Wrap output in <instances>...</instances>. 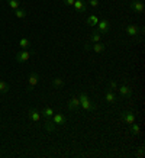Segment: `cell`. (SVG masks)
Here are the masks:
<instances>
[{"label": "cell", "mask_w": 145, "mask_h": 158, "mask_svg": "<svg viewBox=\"0 0 145 158\" xmlns=\"http://www.w3.org/2000/svg\"><path fill=\"white\" fill-rule=\"evenodd\" d=\"M77 97H78V100H80V107H83L84 110L90 112V110H96L97 109V105H94V103L89 99V96H87L86 93H80Z\"/></svg>", "instance_id": "obj_1"}, {"label": "cell", "mask_w": 145, "mask_h": 158, "mask_svg": "<svg viewBox=\"0 0 145 158\" xmlns=\"http://www.w3.org/2000/svg\"><path fill=\"white\" fill-rule=\"evenodd\" d=\"M125 32L129 35L130 38L141 39V36L144 35V28L138 26V25H128V26H125Z\"/></svg>", "instance_id": "obj_2"}, {"label": "cell", "mask_w": 145, "mask_h": 158, "mask_svg": "<svg viewBox=\"0 0 145 158\" xmlns=\"http://www.w3.org/2000/svg\"><path fill=\"white\" fill-rule=\"evenodd\" d=\"M32 55H34V51H29V49H20L19 52L16 54V62L23 64V62L29 61V58H32Z\"/></svg>", "instance_id": "obj_3"}, {"label": "cell", "mask_w": 145, "mask_h": 158, "mask_svg": "<svg viewBox=\"0 0 145 158\" xmlns=\"http://www.w3.org/2000/svg\"><path fill=\"white\" fill-rule=\"evenodd\" d=\"M84 49H86V51H89V49H92V51H94V52L100 54V52H103V51L106 49V45H105V44H100V42H94L93 45L84 44Z\"/></svg>", "instance_id": "obj_4"}, {"label": "cell", "mask_w": 145, "mask_h": 158, "mask_svg": "<svg viewBox=\"0 0 145 158\" xmlns=\"http://www.w3.org/2000/svg\"><path fill=\"white\" fill-rule=\"evenodd\" d=\"M121 118H122V120H123L125 123L130 125V123H134V122H135L136 115L132 112V110H126V112H122L121 113Z\"/></svg>", "instance_id": "obj_5"}, {"label": "cell", "mask_w": 145, "mask_h": 158, "mask_svg": "<svg viewBox=\"0 0 145 158\" xmlns=\"http://www.w3.org/2000/svg\"><path fill=\"white\" fill-rule=\"evenodd\" d=\"M109 29H110V23H109V20L107 19L99 20V23H97V31H99V34L100 35L107 34V32H109Z\"/></svg>", "instance_id": "obj_6"}, {"label": "cell", "mask_w": 145, "mask_h": 158, "mask_svg": "<svg viewBox=\"0 0 145 158\" xmlns=\"http://www.w3.org/2000/svg\"><path fill=\"white\" fill-rule=\"evenodd\" d=\"M129 7L134 10L135 13H142L145 9V5H144V2H141V0H130Z\"/></svg>", "instance_id": "obj_7"}, {"label": "cell", "mask_w": 145, "mask_h": 158, "mask_svg": "<svg viewBox=\"0 0 145 158\" xmlns=\"http://www.w3.org/2000/svg\"><path fill=\"white\" fill-rule=\"evenodd\" d=\"M39 83V76L35 71H32L28 77V91H31Z\"/></svg>", "instance_id": "obj_8"}, {"label": "cell", "mask_w": 145, "mask_h": 158, "mask_svg": "<svg viewBox=\"0 0 145 158\" xmlns=\"http://www.w3.org/2000/svg\"><path fill=\"white\" fill-rule=\"evenodd\" d=\"M118 91L121 93L122 97H126V99H129V97H132V89H130L126 83H123L122 86H118Z\"/></svg>", "instance_id": "obj_9"}, {"label": "cell", "mask_w": 145, "mask_h": 158, "mask_svg": "<svg viewBox=\"0 0 145 158\" xmlns=\"http://www.w3.org/2000/svg\"><path fill=\"white\" fill-rule=\"evenodd\" d=\"M67 107H68V110H71V112L77 110L78 107H80V100H78V97L77 96H72L71 99L67 102Z\"/></svg>", "instance_id": "obj_10"}, {"label": "cell", "mask_w": 145, "mask_h": 158, "mask_svg": "<svg viewBox=\"0 0 145 158\" xmlns=\"http://www.w3.org/2000/svg\"><path fill=\"white\" fill-rule=\"evenodd\" d=\"M29 119H31V122H34V123H38L39 120H41V112L36 110L35 107H32V109L29 110Z\"/></svg>", "instance_id": "obj_11"}, {"label": "cell", "mask_w": 145, "mask_h": 158, "mask_svg": "<svg viewBox=\"0 0 145 158\" xmlns=\"http://www.w3.org/2000/svg\"><path fill=\"white\" fill-rule=\"evenodd\" d=\"M51 120H52L55 125H60V126H64V125L67 123V120H65V116L63 115V113H54V116L51 118Z\"/></svg>", "instance_id": "obj_12"}, {"label": "cell", "mask_w": 145, "mask_h": 158, "mask_svg": "<svg viewBox=\"0 0 145 158\" xmlns=\"http://www.w3.org/2000/svg\"><path fill=\"white\" fill-rule=\"evenodd\" d=\"M105 97H106V102L109 105H115L116 102H118V97L115 96V91L109 90V89H107L106 93H105Z\"/></svg>", "instance_id": "obj_13"}, {"label": "cell", "mask_w": 145, "mask_h": 158, "mask_svg": "<svg viewBox=\"0 0 145 158\" xmlns=\"http://www.w3.org/2000/svg\"><path fill=\"white\" fill-rule=\"evenodd\" d=\"M72 7L77 10V12H86V10L89 9V6L84 3V0H76L74 5H72Z\"/></svg>", "instance_id": "obj_14"}, {"label": "cell", "mask_w": 145, "mask_h": 158, "mask_svg": "<svg viewBox=\"0 0 145 158\" xmlns=\"http://www.w3.org/2000/svg\"><path fill=\"white\" fill-rule=\"evenodd\" d=\"M54 113H55V112H54L52 107L47 106V107H44V109H42V112H41V116H44L45 119L48 120V119H51V118L54 116Z\"/></svg>", "instance_id": "obj_15"}, {"label": "cell", "mask_w": 145, "mask_h": 158, "mask_svg": "<svg viewBox=\"0 0 145 158\" xmlns=\"http://www.w3.org/2000/svg\"><path fill=\"white\" fill-rule=\"evenodd\" d=\"M99 18H97L96 15H90L89 18H87V20H86V23L89 25V26H96L97 23H99Z\"/></svg>", "instance_id": "obj_16"}, {"label": "cell", "mask_w": 145, "mask_h": 158, "mask_svg": "<svg viewBox=\"0 0 145 158\" xmlns=\"http://www.w3.org/2000/svg\"><path fill=\"white\" fill-rule=\"evenodd\" d=\"M19 47H20V49H29L31 48V41H29L28 38H20V41H19Z\"/></svg>", "instance_id": "obj_17"}, {"label": "cell", "mask_w": 145, "mask_h": 158, "mask_svg": "<svg viewBox=\"0 0 145 158\" xmlns=\"http://www.w3.org/2000/svg\"><path fill=\"white\" fill-rule=\"evenodd\" d=\"M90 41H92V42H100L102 41V35L99 34L97 29H94V31L92 32V35H90Z\"/></svg>", "instance_id": "obj_18"}, {"label": "cell", "mask_w": 145, "mask_h": 158, "mask_svg": "<svg viewBox=\"0 0 145 158\" xmlns=\"http://www.w3.org/2000/svg\"><path fill=\"white\" fill-rule=\"evenodd\" d=\"M26 15H28V12H26L23 7H19V9L14 10V16H16L18 19H23V18H26Z\"/></svg>", "instance_id": "obj_19"}, {"label": "cell", "mask_w": 145, "mask_h": 158, "mask_svg": "<svg viewBox=\"0 0 145 158\" xmlns=\"http://www.w3.org/2000/svg\"><path fill=\"white\" fill-rule=\"evenodd\" d=\"M129 131H130V132H132L134 135H139V134H141V128H139V125L135 123V122L129 125Z\"/></svg>", "instance_id": "obj_20"}, {"label": "cell", "mask_w": 145, "mask_h": 158, "mask_svg": "<svg viewBox=\"0 0 145 158\" xmlns=\"http://www.w3.org/2000/svg\"><path fill=\"white\" fill-rule=\"evenodd\" d=\"M7 5L12 10H16L20 7V0H7Z\"/></svg>", "instance_id": "obj_21"}, {"label": "cell", "mask_w": 145, "mask_h": 158, "mask_svg": "<svg viewBox=\"0 0 145 158\" xmlns=\"http://www.w3.org/2000/svg\"><path fill=\"white\" fill-rule=\"evenodd\" d=\"M51 84H52V87H55V89H60V87L64 86V80L60 78V77H57V78H54L52 81H51Z\"/></svg>", "instance_id": "obj_22"}, {"label": "cell", "mask_w": 145, "mask_h": 158, "mask_svg": "<svg viewBox=\"0 0 145 158\" xmlns=\"http://www.w3.org/2000/svg\"><path fill=\"white\" fill-rule=\"evenodd\" d=\"M7 91H9V84L3 80H0V94H5Z\"/></svg>", "instance_id": "obj_23"}, {"label": "cell", "mask_w": 145, "mask_h": 158, "mask_svg": "<svg viewBox=\"0 0 145 158\" xmlns=\"http://www.w3.org/2000/svg\"><path fill=\"white\" fill-rule=\"evenodd\" d=\"M55 126H57V125L54 123L51 119H48L47 120V123H45V129L48 131V132H52V131H55Z\"/></svg>", "instance_id": "obj_24"}, {"label": "cell", "mask_w": 145, "mask_h": 158, "mask_svg": "<svg viewBox=\"0 0 145 158\" xmlns=\"http://www.w3.org/2000/svg\"><path fill=\"white\" fill-rule=\"evenodd\" d=\"M135 155L138 158H142V157H144V155H145V148H144V147H139V148L136 149V154H135Z\"/></svg>", "instance_id": "obj_25"}, {"label": "cell", "mask_w": 145, "mask_h": 158, "mask_svg": "<svg viewBox=\"0 0 145 158\" xmlns=\"http://www.w3.org/2000/svg\"><path fill=\"white\" fill-rule=\"evenodd\" d=\"M99 0H89V5H90V7H93V9H97L99 7Z\"/></svg>", "instance_id": "obj_26"}, {"label": "cell", "mask_w": 145, "mask_h": 158, "mask_svg": "<svg viewBox=\"0 0 145 158\" xmlns=\"http://www.w3.org/2000/svg\"><path fill=\"white\" fill-rule=\"evenodd\" d=\"M109 90H112V91L118 90V84H116V81H109Z\"/></svg>", "instance_id": "obj_27"}, {"label": "cell", "mask_w": 145, "mask_h": 158, "mask_svg": "<svg viewBox=\"0 0 145 158\" xmlns=\"http://www.w3.org/2000/svg\"><path fill=\"white\" fill-rule=\"evenodd\" d=\"M63 2H64V5H65V6H72L76 0H63Z\"/></svg>", "instance_id": "obj_28"}]
</instances>
